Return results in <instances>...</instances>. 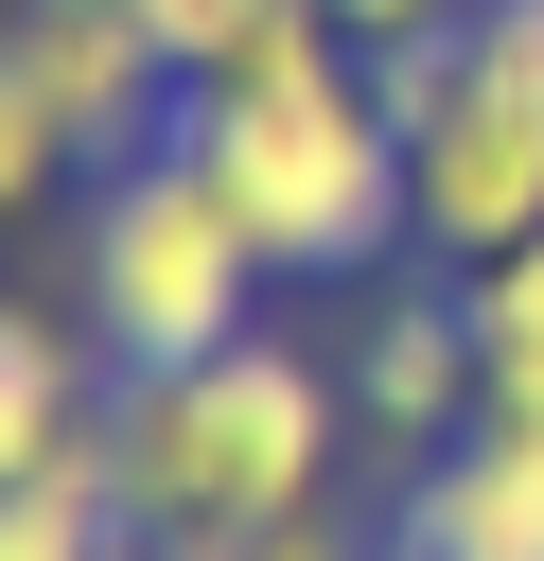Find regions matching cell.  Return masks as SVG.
<instances>
[{"instance_id":"10","label":"cell","mask_w":544,"mask_h":561,"mask_svg":"<svg viewBox=\"0 0 544 561\" xmlns=\"http://www.w3.org/2000/svg\"><path fill=\"white\" fill-rule=\"evenodd\" d=\"M53 193H70V123L0 70V228H18V210H53Z\"/></svg>"},{"instance_id":"5","label":"cell","mask_w":544,"mask_h":561,"mask_svg":"<svg viewBox=\"0 0 544 561\" xmlns=\"http://www.w3.org/2000/svg\"><path fill=\"white\" fill-rule=\"evenodd\" d=\"M404 193H421V245H439V263L526 245V228H544V105H509V88L456 70V88L404 123Z\"/></svg>"},{"instance_id":"11","label":"cell","mask_w":544,"mask_h":561,"mask_svg":"<svg viewBox=\"0 0 544 561\" xmlns=\"http://www.w3.org/2000/svg\"><path fill=\"white\" fill-rule=\"evenodd\" d=\"M456 70L509 88V105H544V0H474V18H456Z\"/></svg>"},{"instance_id":"16","label":"cell","mask_w":544,"mask_h":561,"mask_svg":"<svg viewBox=\"0 0 544 561\" xmlns=\"http://www.w3.org/2000/svg\"><path fill=\"white\" fill-rule=\"evenodd\" d=\"M386 561H404V543H386Z\"/></svg>"},{"instance_id":"9","label":"cell","mask_w":544,"mask_h":561,"mask_svg":"<svg viewBox=\"0 0 544 561\" xmlns=\"http://www.w3.org/2000/svg\"><path fill=\"white\" fill-rule=\"evenodd\" d=\"M456 316H474V386H491L474 421H544V228L456 263Z\"/></svg>"},{"instance_id":"15","label":"cell","mask_w":544,"mask_h":561,"mask_svg":"<svg viewBox=\"0 0 544 561\" xmlns=\"http://www.w3.org/2000/svg\"><path fill=\"white\" fill-rule=\"evenodd\" d=\"M0 18H18V0H0Z\"/></svg>"},{"instance_id":"17","label":"cell","mask_w":544,"mask_h":561,"mask_svg":"<svg viewBox=\"0 0 544 561\" xmlns=\"http://www.w3.org/2000/svg\"><path fill=\"white\" fill-rule=\"evenodd\" d=\"M123 561H140V543H123Z\"/></svg>"},{"instance_id":"4","label":"cell","mask_w":544,"mask_h":561,"mask_svg":"<svg viewBox=\"0 0 544 561\" xmlns=\"http://www.w3.org/2000/svg\"><path fill=\"white\" fill-rule=\"evenodd\" d=\"M0 70L70 123V158H140V140H175V105H193V70H175V35H158L140 0H18V18H0Z\"/></svg>"},{"instance_id":"14","label":"cell","mask_w":544,"mask_h":561,"mask_svg":"<svg viewBox=\"0 0 544 561\" xmlns=\"http://www.w3.org/2000/svg\"><path fill=\"white\" fill-rule=\"evenodd\" d=\"M140 18H175V0H140Z\"/></svg>"},{"instance_id":"1","label":"cell","mask_w":544,"mask_h":561,"mask_svg":"<svg viewBox=\"0 0 544 561\" xmlns=\"http://www.w3.org/2000/svg\"><path fill=\"white\" fill-rule=\"evenodd\" d=\"M105 438H123V543L140 561H246L263 526L333 508V456H351V386L281 333H228L211 368H140L105 386Z\"/></svg>"},{"instance_id":"13","label":"cell","mask_w":544,"mask_h":561,"mask_svg":"<svg viewBox=\"0 0 544 561\" xmlns=\"http://www.w3.org/2000/svg\"><path fill=\"white\" fill-rule=\"evenodd\" d=\"M246 561H386V543H369V526H333V508H298V526H263Z\"/></svg>"},{"instance_id":"2","label":"cell","mask_w":544,"mask_h":561,"mask_svg":"<svg viewBox=\"0 0 544 561\" xmlns=\"http://www.w3.org/2000/svg\"><path fill=\"white\" fill-rule=\"evenodd\" d=\"M175 140H193V175L246 210V245H263L281 280H369V263L421 228V193H404V123L369 105V53L281 70V88H193Z\"/></svg>"},{"instance_id":"7","label":"cell","mask_w":544,"mask_h":561,"mask_svg":"<svg viewBox=\"0 0 544 561\" xmlns=\"http://www.w3.org/2000/svg\"><path fill=\"white\" fill-rule=\"evenodd\" d=\"M351 403H369V438L386 456H439V438H474V316H456V280H404V298H369V351H351Z\"/></svg>"},{"instance_id":"8","label":"cell","mask_w":544,"mask_h":561,"mask_svg":"<svg viewBox=\"0 0 544 561\" xmlns=\"http://www.w3.org/2000/svg\"><path fill=\"white\" fill-rule=\"evenodd\" d=\"M88 421H105V351H88V316H70V298H0V491L53 473Z\"/></svg>"},{"instance_id":"12","label":"cell","mask_w":544,"mask_h":561,"mask_svg":"<svg viewBox=\"0 0 544 561\" xmlns=\"http://www.w3.org/2000/svg\"><path fill=\"white\" fill-rule=\"evenodd\" d=\"M456 18H474V0H333L351 53H404V35H456Z\"/></svg>"},{"instance_id":"6","label":"cell","mask_w":544,"mask_h":561,"mask_svg":"<svg viewBox=\"0 0 544 561\" xmlns=\"http://www.w3.org/2000/svg\"><path fill=\"white\" fill-rule=\"evenodd\" d=\"M404 561H544V421H474L404 473Z\"/></svg>"},{"instance_id":"3","label":"cell","mask_w":544,"mask_h":561,"mask_svg":"<svg viewBox=\"0 0 544 561\" xmlns=\"http://www.w3.org/2000/svg\"><path fill=\"white\" fill-rule=\"evenodd\" d=\"M263 280H281V263H263V245H246V210L193 175V140H140V158H105V175H88L70 316H88L105 386H140V368H211L228 333H263V316H246Z\"/></svg>"}]
</instances>
